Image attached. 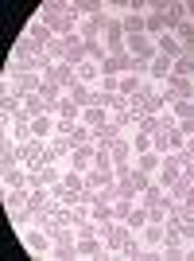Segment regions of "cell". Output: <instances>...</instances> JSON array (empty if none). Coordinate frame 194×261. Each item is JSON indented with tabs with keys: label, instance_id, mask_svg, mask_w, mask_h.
Masks as SVG:
<instances>
[{
	"label": "cell",
	"instance_id": "obj_17",
	"mask_svg": "<svg viewBox=\"0 0 194 261\" xmlns=\"http://www.w3.org/2000/svg\"><path fill=\"white\" fill-rule=\"evenodd\" d=\"M78 70V82H82V86H101V63H93V59H82V63L74 66Z\"/></svg>",
	"mask_w": 194,
	"mask_h": 261
},
{
	"label": "cell",
	"instance_id": "obj_15",
	"mask_svg": "<svg viewBox=\"0 0 194 261\" xmlns=\"http://www.w3.org/2000/svg\"><path fill=\"white\" fill-rule=\"evenodd\" d=\"M163 90H167V98H171V101H186V98H194V78H179V74H171Z\"/></svg>",
	"mask_w": 194,
	"mask_h": 261
},
{
	"label": "cell",
	"instance_id": "obj_35",
	"mask_svg": "<svg viewBox=\"0 0 194 261\" xmlns=\"http://www.w3.org/2000/svg\"><path fill=\"white\" fill-rule=\"evenodd\" d=\"M183 207H186V215H194V184H190V191L183 195Z\"/></svg>",
	"mask_w": 194,
	"mask_h": 261
},
{
	"label": "cell",
	"instance_id": "obj_33",
	"mask_svg": "<svg viewBox=\"0 0 194 261\" xmlns=\"http://www.w3.org/2000/svg\"><path fill=\"white\" fill-rule=\"evenodd\" d=\"M47 59H51V63H66V35H58V39L47 47Z\"/></svg>",
	"mask_w": 194,
	"mask_h": 261
},
{
	"label": "cell",
	"instance_id": "obj_31",
	"mask_svg": "<svg viewBox=\"0 0 194 261\" xmlns=\"http://www.w3.org/2000/svg\"><path fill=\"white\" fill-rule=\"evenodd\" d=\"M82 43H86V59H93V63H105L109 59V51H105L101 39H82Z\"/></svg>",
	"mask_w": 194,
	"mask_h": 261
},
{
	"label": "cell",
	"instance_id": "obj_23",
	"mask_svg": "<svg viewBox=\"0 0 194 261\" xmlns=\"http://www.w3.org/2000/svg\"><path fill=\"white\" fill-rule=\"evenodd\" d=\"M124 222H128V230H136V234H140V230L151 222V211L144 207V203H136V207H132V215L124 218Z\"/></svg>",
	"mask_w": 194,
	"mask_h": 261
},
{
	"label": "cell",
	"instance_id": "obj_29",
	"mask_svg": "<svg viewBox=\"0 0 194 261\" xmlns=\"http://www.w3.org/2000/svg\"><path fill=\"white\" fill-rule=\"evenodd\" d=\"M171 113H175V121H179V125L194 121V98H186V101H171Z\"/></svg>",
	"mask_w": 194,
	"mask_h": 261
},
{
	"label": "cell",
	"instance_id": "obj_16",
	"mask_svg": "<svg viewBox=\"0 0 194 261\" xmlns=\"http://www.w3.org/2000/svg\"><path fill=\"white\" fill-rule=\"evenodd\" d=\"M78 257H113V253H109L105 238L89 234V238H78Z\"/></svg>",
	"mask_w": 194,
	"mask_h": 261
},
{
	"label": "cell",
	"instance_id": "obj_6",
	"mask_svg": "<svg viewBox=\"0 0 194 261\" xmlns=\"http://www.w3.org/2000/svg\"><path fill=\"white\" fill-rule=\"evenodd\" d=\"M124 51H128L132 59H136V66H140V70L151 63V59H155V55H159V51H155V39H151V35H128Z\"/></svg>",
	"mask_w": 194,
	"mask_h": 261
},
{
	"label": "cell",
	"instance_id": "obj_9",
	"mask_svg": "<svg viewBox=\"0 0 194 261\" xmlns=\"http://www.w3.org/2000/svg\"><path fill=\"white\" fill-rule=\"evenodd\" d=\"M101 43H105L109 55H128L124 51V43H128V35H124V28H120V20H109L105 32H101Z\"/></svg>",
	"mask_w": 194,
	"mask_h": 261
},
{
	"label": "cell",
	"instance_id": "obj_21",
	"mask_svg": "<svg viewBox=\"0 0 194 261\" xmlns=\"http://www.w3.org/2000/svg\"><path fill=\"white\" fill-rule=\"evenodd\" d=\"M155 51L167 55V59H179V55H183V43L175 39V32H163L159 39H155Z\"/></svg>",
	"mask_w": 194,
	"mask_h": 261
},
{
	"label": "cell",
	"instance_id": "obj_12",
	"mask_svg": "<svg viewBox=\"0 0 194 261\" xmlns=\"http://www.w3.org/2000/svg\"><path fill=\"white\" fill-rule=\"evenodd\" d=\"M144 86H148V82H144V74H140V70H128V74H120L117 78V94H120V98H140V94H144Z\"/></svg>",
	"mask_w": 194,
	"mask_h": 261
},
{
	"label": "cell",
	"instance_id": "obj_14",
	"mask_svg": "<svg viewBox=\"0 0 194 261\" xmlns=\"http://www.w3.org/2000/svg\"><path fill=\"white\" fill-rule=\"evenodd\" d=\"M31 137H35V141H51V137H58V117H54V113H39V117H31Z\"/></svg>",
	"mask_w": 194,
	"mask_h": 261
},
{
	"label": "cell",
	"instance_id": "obj_24",
	"mask_svg": "<svg viewBox=\"0 0 194 261\" xmlns=\"http://www.w3.org/2000/svg\"><path fill=\"white\" fill-rule=\"evenodd\" d=\"M128 141H132V152H136V156L155 148V144H151V133H144V129H132V133H128ZM136 156H132V160H136Z\"/></svg>",
	"mask_w": 194,
	"mask_h": 261
},
{
	"label": "cell",
	"instance_id": "obj_8",
	"mask_svg": "<svg viewBox=\"0 0 194 261\" xmlns=\"http://www.w3.org/2000/svg\"><path fill=\"white\" fill-rule=\"evenodd\" d=\"M105 23H109L105 8H97V12H86V16H82V23H78V39H101V32H105Z\"/></svg>",
	"mask_w": 194,
	"mask_h": 261
},
{
	"label": "cell",
	"instance_id": "obj_13",
	"mask_svg": "<svg viewBox=\"0 0 194 261\" xmlns=\"http://www.w3.org/2000/svg\"><path fill=\"white\" fill-rule=\"evenodd\" d=\"M109 117H113V113H109L105 106H97V101H89V106H82V125H86V129H105L109 125Z\"/></svg>",
	"mask_w": 194,
	"mask_h": 261
},
{
	"label": "cell",
	"instance_id": "obj_28",
	"mask_svg": "<svg viewBox=\"0 0 194 261\" xmlns=\"http://www.w3.org/2000/svg\"><path fill=\"white\" fill-rule=\"evenodd\" d=\"M171 74H179V78H194V51H183L179 59H175V70Z\"/></svg>",
	"mask_w": 194,
	"mask_h": 261
},
{
	"label": "cell",
	"instance_id": "obj_26",
	"mask_svg": "<svg viewBox=\"0 0 194 261\" xmlns=\"http://www.w3.org/2000/svg\"><path fill=\"white\" fill-rule=\"evenodd\" d=\"M23 113H27V117H39V113H54V109L47 106L39 94H27V98H23Z\"/></svg>",
	"mask_w": 194,
	"mask_h": 261
},
{
	"label": "cell",
	"instance_id": "obj_36",
	"mask_svg": "<svg viewBox=\"0 0 194 261\" xmlns=\"http://www.w3.org/2000/svg\"><path fill=\"white\" fill-rule=\"evenodd\" d=\"M190 257H194V242H190Z\"/></svg>",
	"mask_w": 194,
	"mask_h": 261
},
{
	"label": "cell",
	"instance_id": "obj_30",
	"mask_svg": "<svg viewBox=\"0 0 194 261\" xmlns=\"http://www.w3.org/2000/svg\"><path fill=\"white\" fill-rule=\"evenodd\" d=\"M175 39L183 43V51H194V23H190V20H183L179 28H175Z\"/></svg>",
	"mask_w": 194,
	"mask_h": 261
},
{
	"label": "cell",
	"instance_id": "obj_1",
	"mask_svg": "<svg viewBox=\"0 0 194 261\" xmlns=\"http://www.w3.org/2000/svg\"><path fill=\"white\" fill-rule=\"evenodd\" d=\"M35 16H39L54 35H78V23H82V12L74 8V0H43Z\"/></svg>",
	"mask_w": 194,
	"mask_h": 261
},
{
	"label": "cell",
	"instance_id": "obj_32",
	"mask_svg": "<svg viewBox=\"0 0 194 261\" xmlns=\"http://www.w3.org/2000/svg\"><path fill=\"white\" fill-rule=\"evenodd\" d=\"M132 207H136V199H124V195H120L117 203H113V218H117V222H124V218L132 215Z\"/></svg>",
	"mask_w": 194,
	"mask_h": 261
},
{
	"label": "cell",
	"instance_id": "obj_20",
	"mask_svg": "<svg viewBox=\"0 0 194 261\" xmlns=\"http://www.w3.org/2000/svg\"><path fill=\"white\" fill-rule=\"evenodd\" d=\"M109 152H113V164H128L132 156H136V152H132V141H128V133H124V137H117V141L109 144Z\"/></svg>",
	"mask_w": 194,
	"mask_h": 261
},
{
	"label": "cell",
	"instance_id": "obj_11",
	"mask_svg": "<svg viewBox=\"0 0 194 261\" xmlns=\"http://www.w3.org/2000/svg\"><path fill=\"white\" fill-rule=\"evenodd\" d=\"M0 191H27V168L23 164H12L0 172Z\"/></svg>",
	"mask_w": 194,
	"mask_h": 261
},
{
	"label": "cell",
	"instance_id": "obj_2",
	"mask_svg": "<svg viewBox=\"0 0 194 261\" xmlns=\"http://www.w3.org/2000/svg\"><path fill=\"white\" fill-rule=\"evenodd\" d=\"M16 238H20V246L31 253V257H43V261L54 257V238H51V230L39 226V222H27V226H20V230H16Z\"/></svg>",
	"mask_w": 194,
	"mask_h": 261
},
{
	"label": "cell",
	"instance_id": "obj_27",
	"mask_svg": "<svg viewBox=\"0 0 194 261\" xmlns=\"http://www.w3.org/2000/svg\"><path fill=\"white\" fill-rule=\"evenodd\" d=\"M93 94H97V90H93V86H82V82H74V86L66 90V98L78 101V106H89V101H93Z\"/></svg>",
	"mask_w": 194,
	"mask_h": 261
},
{
	"label": "cell",
	"instance_id": "obj_19",
	"mask_svg": "<svg viewBox=\"0 0 194 261\" xmlns=\"http://www.w3.org/2000/svg\"><path fill=\"white\" fill-rule=\"evenodd\" d=\"M35 175H39V184H47V187H54L58 179H62V172H66V164H39V168H31Z\"/></svg>",
	"mask_w": 194,
	"mask_h": 261
},
{
	"label": "cell",
	"instance_id": "obj_4",
	"mask_svg": "<svg viewBox=\"0 0 194 261\" xmlns=\"http://www.w3.org/2000/svg\"><path fill=\"white\" fill-rule=\"evenodd\" d=\"M23 39H27V43H31V47H35V51H39V55H43L47 47H51L54 39H58V35H54L51 28H47V23L39 20V16H31V20L23 23Z\"/></svg>",
	"mask_w": 194,
	"mask_h": 261
},
{
	"label": "cell",
	"instance_id": "obj_22",
	"mask_svg": "<svg viewBox=\"0 0 194 261\" xmlns=\"http://www.w3.org/2000/svg\"><path fill=\"white\" fill-rule=\"evenodd\" d=\"M120 28H124V35H148L144 12H128V16H120Z\"/></svg>",
	"mask_w": 194,
	"mask_h": 261
},
{
	"label": "cell",
	"instance_id": "obj_10",
	"mask_svg": "<svg viewBox=\"0 0 194 261\" xmlns=\"http://www.w3.org/2000/svg\"><path fill=\"white\" fill-rule=\"evenodd\" d=\"M43 78H47V82H54L58 90H70L78 82V70L70 63H54V66H47V70H43Z\"/></svg>",
	"mask_w": 194,
	"mask_h": 261
},
{
	"label": "cell",
	"instance_id": "obj_25",
	"mask_svg": "<svg viewBox=\"0 0 194 261\" xmlns=\"http://www.w3.org/2000/svg\"><path fill=\"white\" fill-rule=\"evenodd\" d=\"M183 20H186V0H167V23H171V32Z\"/></svg>",
	"mask_w": 194,
	"mask_h": 261
},
{
	"label": "cell",
	"instance_id": "obj_18",
	"mask_svg": "<svg viewBox=\"0 0 194 261\" xmlns=\"http://www.w3.org/2000/svg\"><path fill=\"white\" fill-rule=\"evenodd\" d=\"M159 164H163V152H155V148H151V152H140V156H136V160H132V168H136V172H144L148 179H155Z\"/></svg>",
	"mask_w": 194,
	"mask_h": 261
},
{
	"label": "cell",
	"instance_id": "obj_34",
	"mask_svg": "<svg viewBox=\"0 0 194 261\" xmlns=\"http://www.w3.org/2000/svg\"><path fill=\"white\" fill-rule=\"evenodd\" d=\"M183 179H186V184H194V156L190 152H183Z\"/></svg>",
	"mask_w": 194,
	"mask_h": 261
},
{
	"label": "cell",
	"instance_id": "obj_7",
	"mask_svg": "<svg viewBox=\"0 0 194 261\" xmlns=\"http://www.w3.org/2000/svg\"><path fill=\"white\" fill-rule=\"evenodd\" d=\"M66 168H74V172H82V175H86L89 168H97V144H74Z\"/></svg>",
	"mask_w": 194,
	"mask_h": 261
},
{
	"label": "cell",
	"instance_id": "obj_3",
	"mask_svg": "<svg viewBox=\"0 0 194 261\" xmlns=\"http://www.w3.org/2000/svg\"><path fill=\"white\" fill-rule=\"evenodd\" d=\"M101 238H105V246H109V253L113 257H124V250H128V242L136 238V230H128V222H109L105 230H101Z\"/></svg>",
	"mask_w": 194,
	"mask_h": 261
},
{
	"label": "cell",
	"instance_id": "obj_5",
	"mask_svg": "<svg viewBox=\"0 0 194 261\" xmlns=\"http://www.w3.org/2000/svg\"><path fill=\"white\" fill-rule=\"evenodd\" d=\"M144 23H148V35H151V39H159L163 32H171V23H167V0H148Z\"/></svg>",
	"mask_w": 194,
	"mask_h": 261
}]
</instances>
